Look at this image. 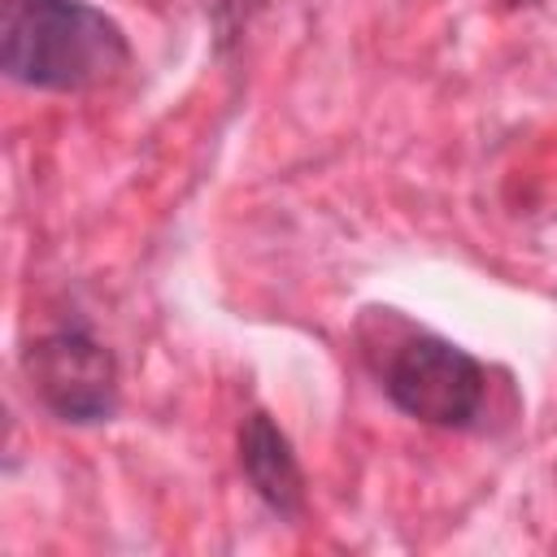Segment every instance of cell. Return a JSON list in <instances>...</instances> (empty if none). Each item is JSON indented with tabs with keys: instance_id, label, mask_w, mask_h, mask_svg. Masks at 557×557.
<instances>
[{
	"instance_id": "obj_3",
	"label": "cell",
	"mask_w": 557,
	"mask_h": 557,
	"mask_svg": "<svg viewBox=\"0 0 557 557\" xmlns=\"http://www.w3.org/2000/svg\"><path fill=\"white\" fill-rule=\"evenodd\" d=\"M35 400L70 426H96L117 413V357L87 326H52L22 352Z\"/></svg>"
},
{
	"instance_id": "obj_6",
	"label": "cell",
	"mask_w": 557,
	"mask_h": 557,
	"mask_svg": "<svg viewBox=\"0 0 557 557\" xmlns=\"http://www.w3.org/2000/svg\"><path fill=\"white\" fill-rule=\"evenodd\" d=\"M531 4H540V0H500V9H531Z\"/></svg>"
},
{
	"instance_id": "obj_2",
	"label": "cell",
	"mask_w": 557,
	"mask_h": 557,
	"mask_svg": "<svg viewBox=\"0 0 557 557\" xmlns=\"http://www.w3.org/2000/svg\"><path fill=\"white\" fill-rule=\"evenodd\" d=\"M383 396L413 422L440 431H466L483 413L487 370L461 344L405 326L400 339L387 344L379 366Z\"/></svg>"
},
{
	"instance_id": "obj_1",
	"label": "cell",
	"mask_w": 557,
	"mask_h": 557,
	"mask_svg": "<svg viewBox=\"0 0 557 557\" xmlns=\"http://www.w3.org/2000/svg\"><path fill=\"white\" fill-rule=\"evenodd\" d=\"M131 65L126 30L87 0H4L0 70L35 91H96Z\"/></svg>"
},
{
	"instance_id": "obj_5",
	"label": "cell",
	"mask_w": 557,
	"mask_h": 557,
	"mask_svg": "<svg viewBox=\"0 0 557 557\" xmlns=\"http://www.w3.org/2000/svg\"><path fill=\"white\" fill-rule=\"evenodd\" d=\"M265 0H213V30H218V52L244 39L248 22L261 13Z\"/></svg>"
},
{
	"instance_id": "obj_4",
	"label": "cell",
	"mask_w": 557,
	"mask_h": 557,
	"mask_svg": "<svg viewBox=\"0 0 557 557\" xmlns=\"http://www.w3.org/2000/svg\"><path fill=\"white\" fill-rule=\"evenodd\" d=\"M239 470L270 513L287 522L305 513V470L292 453V440L265 409H252L239 422Z\"/></svg>"
}]
</instances>
